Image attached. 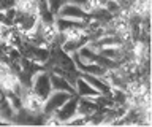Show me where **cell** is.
<instances>
[{"mask_svg":"<svg viewBox=\"0 0 152 127\" xmlns=\"http://www.w3.org/2000/svg\"><path fill=\"white\" fill-rule=\"evenodd\" d=\"M24 105H26V108L30 111H38L43 105V100H41L40 95H37V94H28V95L24 98Z\"/></svg>","mask_w":152,"mask_h":127,"instance_id":"obj_1","label":"cell"},{"mask_svg":"<svg viewBox=\"0 0 152 127\" xmlns=\"http://www.w3.org/2000/svg\"><path fill=\"white\" fill-rule=\"evenodd\" d=\"M0 86H2L3 89H7V91H18L19 81H18V78L14 76L11 72H10L5 78L0 79Z\"/></svg>","mask_w":152,"mask_h":127,"instance_id":"obj_2","label":"cell"},{"mask_svg":"<svg viewBox=\"0 0 152 127\" xmlns=\"http://www.w3.org/2000/svg\"><path fill=\"white\" fill-rule=\"evenodd\" d=\"M19 10L24 13L35 11V0H19Z\"/></svg>","mask_w":152,"mask_h":127,"instance_id":"obj_3","label":"cell"},{"mask_svg":"<svg viewBox=\"0 0 152 127\" xmlns=\"http://www.w3.org/2000/svg\"><path fill=\"white\" fill-rule=\"evenodd\" d=\"M57 35V30L54 26H46L45 30H43V37H45L46 40H54Z\"/></svg>","mask_w":152,"mask_h":127,"instance_id":"obj_4","label":"cell"},{"mask_svg":"<svg viewBox=\"0 0 152 127\" xmlns=\"http://www.w3.org/2000/svg\"><path fill=\"white\" fill-rule=\"evenodd\" d=\"M130 92L136 97H141L144 94V86L141 83H133V84H130Z\"/></svg>","mask_w":152,"mask_h":127,"instance_id":"obj_5","label":"cell"},{"mask_svg":"<svg viewBox=\"0 0 152 127\" xmlns=\"http://www.w3.org/2000/svg\"><path fill=\"white\" fill-rule=\"evenodd\" d=\"M81 35H83V32H81V30H76V29H71V30L68 32V38H70V40H78Z\"/></svg>","mask_w":152,"mask_h":127,"instance_id":"obj_6","label":"cell"},{"mask_svg":"<svg viewBox=\"0 0 152 127\" xmlns=\"http://www.w3.org/2000/svg\"><path fill=\"white\" fill-rule=\"evenodd\" d=\"M11 72V70H10V67L8 65H5V64H0V79L2 78H5L7 76V75Z\"/></svg>","mask_w":152,"mask_h":127,"instance_id":"obj_7","label":"cell"}]
</instances>
